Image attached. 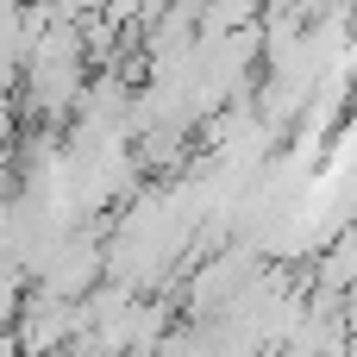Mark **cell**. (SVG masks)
I'll use <instances>...</instances> for the list:
<instances>
[{"instance_id": "cell-3", "label": "cell", "mask_w": 357, "mask_h": 357, "mask_svg": "<svg viewBox=\"0 0 357 357\" xmlns=\"http://www.w3.org/2000/svg\"><path fill=\"white\" fill-rule=\"evenodd\" d=\"M13 144V107H6V94H0V151Z\"/></svg>"}, {"instance_id": "cell-1", "label": "cell", "mask_w": 357, "mask_h": 357, "mask_svg": "<svg viewBox=\"0 0 357 357\" xmlns=\"http://www.w3.org/2000/svg\"><path fill=\"white\" fill-rule=\"evenodd\" d=\"M245 289H251V264H245V251H226V257H207V264L195 270L188 307H195V314H226Z\"/></svg>"}, {"instance_id": "cell-4", "label": "cell", "mask_w": 357, "mask_h": 357, "mask_svg": "<svg viewBox=\"0 0 357 357\" xmlns=\"http://www.w3.org/2000/svg\"><path fill=\"white\" fill-rule=\"evenodd\" d=\"M351 351H357V333H351Z\"/></svg>"}, {"instance_id": "cell-2", "label": "cell", "mask_w": 357, "mask_h": 357, "mask_svg": "<svg viewBox=\"0 0 357 357\" xmlns=\"http://www.w3.org/2000/svg\"><path fill=\"white\" fill-rule=\"evenodd\" d=\"M314 276H320L326 295H345V289L357 282V226H351V232H339V238L320 251V270H314Z\"/></svg>"}]
</instances>
